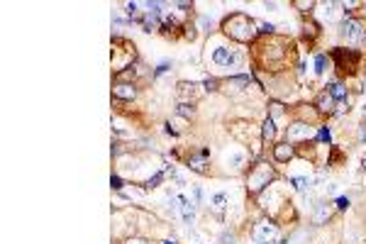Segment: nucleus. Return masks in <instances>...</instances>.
Segmentation results:
<instances>
[{"instance_id": "obj_1", "label": "nucleus", "mask_w": 366, "mask_h": 244, "mask_svg": "<svg viewBox=\"0 0 366 244\" xmlns=\"http://www.w3.org/2000/svg\"><path fill=\"white\" fill-rule=\"evenodd\" d=\"M222 30H225V34H230L232 39H237V42H254L256 37V22L252 20V17H247V15H242V12H234V15H230L225 22H222Z\"/></svg>"}, {"instance_id": "obj_2", "label": "nucleus", "mask_w": 366, "mask_h": 244, "mask_svg": "<svg viewBox=\"0 0 366 244\" xmlns=\"http://www.w3.org/2000/svg\"><path fill=\"white\" fill-rule=\"evenodd\" d=\"M274 181V168L269 166V164H256L252 171H249V178H247V188L249 193H259V190H264Z\"/></svg>"}, {"instance_id": "obj_3", "label": "nucleus", "mask_w": 366, "mask_h": 244, "mask_svg": "<svg viewBox=\"0 0 366 244\" xmlns=\"http://www.w3.org/2000/svg\"><path fill=\"white\" fill-rule=\"evenodd\" d=\"M342 37L349 46H361L366 39L364 27H361V22H356V20H347V22L342 25Z\"/></svg>"}, {"instance_id": "obj_4", "label": "nucleus", "mask_w": 366, "mask_h": 244, "mask_svg": "<svg viewBox=\"0 0 366 244\" xmlns=\"http://www.w3.org/2000/svg\"><path fill=\"white\" fill-rule=\"evenodd\" d=\"M332 59L337 61L339 71H356L359 68V54L354 49H334Z\"/></svg>"}, {"instance_id": "obj_5", "label": "nucleus", "mask_w": 366, "mask_h": 244, "mask_svg": "<svg viewBox=\"0 0 366 244\" xmlns=\"http://www.w3.org/2000/svg\"><path fill=\"white\" fill-rule=\"evenodd\" d=\"M254 239L259 244H274L278 239V227L271 220H261L256 222L254 227Z\"/></svg>"}, {"instance_id": "obj_6", "label": "nucleus", "mask_w": 366, "mask_h": 244, "mask_svg": "<svg viewBox=\"0 0 366 244\" xmlns=\"http://www.w3.org/2000/svg\"><path fill=\"white\" fill-rule=\"evenodd\" d=\"M315 137V130H312L310 125H305V122H296L293 127H288V142H303V139H310Z\"/></svg>"}, {"instance_id": "obj_7", "label": "nucleus", "mask_w": 366, "mask_h": 244, "mask_svg": "<svg viewBox=\"0 0 366 244\" xmlns=\"http://www.w3.org/2000/svg\"><path fill=\"white\" fill-rule=\"evenodd\" d=\"M242 56L234 54L232 49H227V46H217L215 52H212V61L215 64H220V66H232V64H237Z\"/></svg>"}, {"instance_id": "obj_8", "label": "nucleus", "mask_w": 366, "mask_h": 244, "mask_svg": "<svg viewBox=\"0 0 366 244\" xmlns=\"http://www.w3.org/2000/svg\"><path fill=\"white\" fill-rule=\"evenodd\" d=\"M293 156H296V149H293L290 142H283V144L274 147V159H276V161H290Z\"/></svg>"}, {"instance_id": "obj_9", "label": "nucleus", "mask_w": 366, "mask_h": 244, "mask_svg": "<svg viewBox=\"0 0 366 244\" xmlns=\"http://www.w3.org/2000/svg\"><path fill=\"white\" fill-rule=\"evenodd\" d=\"M112 95L120 100H132L134 95H137V90H134L130 83H117V86L112 88Z\"/></svg>"}, {"instance_id": "obj_10", "label": "nucleus", "mask_w": 366, "mask_h": 244, "mask_svg": "<svg viewBox=\"0 0 366 244\" xmlns=\"http://www.w3.org/2000/svg\"><path fill=\"white\" fill-rule=\"evenodd\" d=\"M178 95L183 100H196L200 95L196 83H178Z\"/></svg>"}, {"instance_id": "obj_11", "label": "nucleus", "mask_w": 366, "mask_h": 244, "mask_svg": "<svg viewBox=\"0 0 366 244\" xmlns=\"http://www.w3.org/2000/svg\"><path fill=\"white\" fill-rule=\"evenodd\" d=\"M330 215H332V208H330L327 203H320L315 215H312V220H315V225H325V222L330 220Z\"/></svg>"}, {"instance_id": "obj_12", "label": "nucleus", "mask_w": 366, "mask_h": 244, "mask_svg": "<svg viewBox=\"0 0 366 244\" xmlns=\"http://www.w3.org/2000/svg\"><path fill=\"white\" fill-rule=\"evenodd\" d=\"M205 164H208V152H198L188 159V166L193 171H205Z\"/></svg>"}, {"instance_id": "obj_13", "label": "nucleus", "mask_w": 366, "mask_h": 244, "mask_svg": "<svg viewBox=\"0 0 366 244\" xmlns=\"http://www.w3.org/2000/svg\"><path fill=\"white\" fill-rule=\"evenodd\" d=\"M261 137H264V142H274V137H276V125H274L271 117H266L264 125H261Z\"/></svg>"}, {"instance_id": "obj_14", "label": "nucleus", "mask_w": 366, "mask_h": 244, "mask_svg": "<svg viewBox=\"0 0 366 244\" xmlns=\"http://www.w3.org/2000/svg\"><path fill=\"white\" fill-rule=\"evenodd\" d=\"M332 105H334V98L330 93H322L320 98H318V110L320 112H332Z\"/></svg>"}, {"instance_id": "obj_15", "label": "nucleus", "mask_w": 366, "mask_h": 244, "mask_svg": "<svg viewBox=\"0 0 366 244\" xmlns=\"http://www.w3.org/2000/svg\"><path fill=\"white\" fill-rule=\"evenodd\" d=\"M178 210H181V215H183L186 220H190L193 212H196V208H193V203H190L188 198H178Z\"/></svg>"}, {"instance_id": "obj_16", "label": "nucleus", "mask_w": 366, "mask_h": 244, "mask_svg": "<svg viewBox=\"0 0 366 244\" xmlns=\"http://www.w3.org/2000/svg\"><path fill=\"white\" fill-rule=\"evenodd\" d=\"M327 93H330V95H332L334 100H342V98H347V88H344L342 83H332Z\"/></svg>"}, {"instance_id": "obj_17", "label": "nucleus", "mask_w": 366, "mask_h": 244, "mask_svg": "<svg viewBox=\"0 0 366 244\" xmlns=\"http://www.w3.org/2000/svg\"><path fill=\"white\" fill-rule=\"evenodd\" d=\"M212 210L217 212V215H222V210H225V203H227V198L222 196V193H217V196H212Z\"/></svg>"}, {"instance_id": "obj_18", "label": "nucleus", "mask_w": 366, "mask_h": 244, "mask_svg": "<svg viewBox=\"0 0 366 244\" xmlns=\"http://www.w3.org/2000/svg\"><path fill=\"white\" fill-rule=\"evenodd\" d=\"M290 183H293V186H296L298 190H308V188H310V181H308V178H303V176L290 178Z\"/></svg>"}, {"instance_id": "obj_19", "label": "nucleus", "mask_w": 366, "mask_h": 244, "mask_svg": "<svg viewBox=\"0 0 366 244\" xmlns=\"http://www.w3.org/2000/svg\"><path fill=\"white\" fill-rule=\"evenodd\" d=\"M312 5H315V3H312V0H296V3H293V8H298V10H310Z\"/></svg>"}, {"instance_id": "obj_20", "label": "nucleus", "mask_w": 366, "mask_h": 244, "mask_svg": "<svg viewBox=\"0 0 366 244\" xmlns=\"http://www.w3.org/2000/svg\"><path fill=\"white\" fill-rule=\"evenodd\" d=\"M178 112H181L183 117H188V115H193V108H188L186 103H181V105H178Z\"/></svg>"}, {"instance_id": "obj_21", "label": "nucleus", "mask_w": 366, "mask_h": 244, "mask_svg": "<svg viewBox=\"0 0 366 244\" xmlns=\"http://www.w3.org/2000/svg\"><path fill=\"white\" fill-rule=\"evenodd\" d=\"M315 66H318V71H325V56H318V61H315Z\"/></svg>"}, {"instance_id": "obj_22", "label": "nucleus", "mask_w": 366, "mask_h": 244, "mask_svg": "<svg viewBox=\"0 0 366 244\" xmlns=\"http://www.w3.org/2000/svg\"><path fill=\"white\" fill-rule=\"evenodd\" d=\"M127 244H147V239H142V237H132V239H127Z\"/></svg>"}, {"instance_id": "obj_23", "label": "nucleus", "mask_w": 366, "mask_h": 244, "mask_svg": "<svg viewBox=\"0 0 366 244\" xmlns=\"http://www.w3.org/2000/svg\"><path fill=\"white\" fill-rule=\"evenodd\" d=\"M259 27V32H271L274 30V25H256Z\"/></svg>"}, {"instance_id": "obj_24", "label": "nucleus", "mask_w": 366, "mask_h": 244, "mask_svg": "<svg viewBox=\"0 0 366 244\" xmlns=\"http://www.w3.org/2000/svg\"><path fill=\"white\" fill-rule=\"evenodd\" d=\"M315 32H318V30H315V25H305V34H310V37H315Z\"/></svg>"}, {"instance_id": "obj_25", "label": "nucleus", "mask_w": 366, "mask_h": 244, "mask_svg": "<svg viewBox=\"0 0 366 244\" xmlns=\"http://www.w3.org/2000/svg\"><path fill=\"white\" fill-rule=\"evenodd\" d=\"M318 139H327V142H330V132H327V130H322V132L318 134Z\"/></svg>"}, {"instance_id": "obj_26", "label": "nucleus", "mask_w": 366, "mask_h": 244, "mask_svg": "<svg viewBox=\"0 0 366 244\" xmlns=\"http://www.w3.org/2000/svg\"><path fill=\"white\" fill-rule=\"evenodd\" d=\"M112 188H117V190H120V188H122V183H120V178H117V176L112 178Z\"/></svg>"}, {"instance_id": "obj_27", "label": "nucleus", "mask_w": 366, "mask_h": 244, "mask_svg": "<svg viewBox=\"0 0 366 244\" xmlns=\"http://www.w3.org/2000/svg\"><path fill=\"white\" fill-rule=\"evenodd\" d=\"M337 205H339V208H347V205H349V200H347V198H339V200H337Z\"/></svg>"}, {"instance_id": "obj_28", "label": "nucleus", "mask_w": 366, "mask_h": 244, "mask_svg": "<svg viewBox=\"0 0 366 244\" xmlns=\"http://www.w3.org/2000/svg\"><path fill=\"white\" fill-rule=\"evenodd\" d=\"M232 242H234L232 237H227V234H225V237H222V244H232Z\"/></svg>"}, {"instance_id": "obj_29", "label": "nucleus", "mask_w": 366, "mask_h": 244, "mask_svg": "<svg viewBox=\"0 0 366 244\" xmlns=\"http://www.w3.org/2000/svg\"><path fill=\"white\" fill-rule=\"evenodd\" d=\"M361 164H364V168H366V154H364V159H361Z\"/></svg>"}, {"instance_id": "obj_30", "label": "nucleus", "mask_w": 366, "mask_h": 244, "mask_svg": "<svg viewBox=\"0 0 366 244\" xmlns=\"http://www.w3.org/2000/svg\"><path fill=\"white\" fill-rule=\"evenodd\" d=\"M166 244H174V242H166Z\"/></svg>"}]
</instances>
